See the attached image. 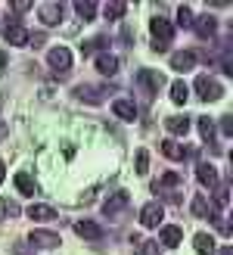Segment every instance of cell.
I'll return each mask as SVG.
<instances>
[{
    "mask_svg": "<svg viewBox=\"0 0 233 255\" xmlns=\"http://www.w3.org/2000/svg\"><path fill=\"white\" fill-rule=\"evenodd\" d=\"M196 62H199L196 50H177V53L171 56V69H177V72H193V69H196Z\"/></svg>",
    "mask_w": 233,
    "mask_h": 255,
    "instance_id": "10",
    "label": "cell"
},
{
    "mask_svg": "<svg viewBox=\"0 0 233 255\" xmlns=\"http://www.w3.org/2000/svg\"><path fill=\"white\" fill-rule=\"evenodd\" d=\"M28 243L34 249H59V234H53V231H31Z\"/></svg>",
    "mask_w": 233,
    "mask_h": 255,
    "instance_id": "9",
    "label": "cell"
},
{
    "mask_svg": "<svg viewBox=\"0 0 233 255\" xmlns=\"http://www.w3.org/2000/svg\"><path fill=\"white\" fill-rule=\"evenodd\" d=\"M149 28H152V50H168L171 47V37H174V25L162 19V16H155L149 22Z\"/></svg>",
    "mask_w": 233,
    "mask_h": 255,
    "instance_id": "2",
    "label": "cell"
},
{
    "mask_svg": "<svg viewBox=\"0 0 233 255\" xmlns=\"http://www.w3.org/2000/svg\"><path fill=\"white\" fill-rule=\"evenodd\" d=\"M3 177H6V162L0 159V184H3Z\"/></svg>",
    "mask_w": 233,
    "mask_h": 255,
    "instance_id": "36",
    "label": "cell"
},
{
    "mask_svg": "<svg viewBox=\"0 0 233 255\" xmlns=\"http://www.w3.org/2000/svg\"><path fill=\"white\" fill-rule=\"evenodd\" d=\"M221 128H224V137H230V134H233V119L224 116V119H221Z\"/></svg>",
    "mask_w": 233,
    "mask_h": 255,
    "instance_id": "35",
    "label": "cell"
},
{
    "mask_svg": "<svg viewBox=\"0 0 233 255\" xmlns=\"http://www.w3.org/2000/svg\"><path fill=\"white\" fill-rule=\"evenodd\" d=\"M174 187H180V177L174 171H168V174H162V184H152V193H159V190H174Z\"/></svg>",
    "mask_w": 233,
    "mask_h": 255,
    "instance_id": "27",
    "label": "cell"
},
{
    "mask_svg": "<svg viewBox=\"0 0 233 255\" xmlns=\"http://www.w3.org/2000/svg\"><path fill=\"white\" fill-rule=\"evenodd\" d=\"M97 3H94V0H78V3H75V12H78V19H84V22H94L97 19Z\"/></svg>",
    "mask_w": 233,
    "mask_h": 255,
    "instance_id": "20",
    "label": "cell"
},
{
    "mask_svg": "<svg viewBox=\"0 0 233 255\" xmlns=\"http://www.w3.org/2000/svg\"><path fill=\"white\" fill-rule=\"evenodd\" d=\"M180 240H184V234H180V227H177V224H165L162 231H159V243L168 246V249L180 246Z\"/></svg>",
    "mask_w": 233,
    "mask_h": 255,
    "instance_id": "15",
    "label": "cell"
},
{
    "mask_svg": "<svg viewBox=\"0 0 233 255\" xmlns=\"http://www.w3.org/2000/svg\"><path fill=\"white\" fill-rule=\"evenodd\" d=\"M47 66L53 75H69L72 72V50L69 47H53L47 53Z\"/></svg>",
    "mask_w": 233,
    "mask_h": 255,
    "instance_id": "4",
    "label": "cell"
},
{
    "mask_svg": "<svg viewBox=\"0 0 233 255\" xmlns=\"http://www.w3.org/2000/svg\"><path fill=\"white\" fill-rule=\"evenodd\" d=\"M162 152H165V156L171 159V162H180V159L187 156V146H180V143H174V140H165V143H162Z\"/></svg>",
    "mask_w": 233,
    "mask_h": 255,
    "instance_id": "25",
    "label": "cell"
},
{
    "mask_svg": "<svg viewBox=\"0 0 233 255\" xmlns=\"http://www.w3.org/2000/svg\"><path fill=\"white\" fill-rule=\"evenodd\" d=\"M196 94L202 100H209V103H215V100L224 97V84H218V78H212V75H199L196 78Z\"/></svg>",
    "mask_w": 233,
    "mask_h": 255,
    "instance_id": "5",
    "label": "cell"
},
{
    "mask_svg": "<svg viewBox=\"0 0 233 255\" xmlns=\"http://www.w3.org/2000/svg\"><path fill=\"white\" fill-rule=\"evenodd\" d=\"M193 31H196L202 41H212L215 31H218V19H215V16H209V12H202L199 19H193Z\"/></svg>",
    "mask_w": 233,
    "mask_h": 255,
    "instance_id": "11",
    "label": "cell"
},
{
    "mask_svg": "<svg viewBox=\"0 0 233 255\" xmlns=\"http://www.w3.org/2000/svg\"><path fill=\"white\" fill-rule=\"evenodd\" d=\"M34 187H37V184H34V177H31V174H25V171L16 174V190H19L22 196H34Z\"/></svg>",
    "mask_w": 233,
    "mask_h": 255,
    "instance_id": "23",
    "label": "cell"
},
{
    "mask_svg": "<svg viewBox=\"0 0 233 255\" xmlns=\"http://www.w3.org/2000/svg\"><path fill=\"white\" fill-rule=\"evenodd\" d=\"M193 215H196V218H209V215H212V209H209V202H205L202 193L193 196Z\"/></svg>",
    "mask_w": 233,
    "mask_h": 255,
    "instance_id": "28",
    "label": "cell"
},
{
    "mask_svg": "<svg viewBox=\"0 0 233 255\" xmlns=\"http://www.w3.org/2000/svg\"><path fill=\"white\" fill-rule=\"evenodd\" d=\"M196 177H199V184H202V187H209V190H215L218 184H221V181H218L215 165H209V162H199V165H196Z\"/></svg>",
    "mask_w": 233,
    "mask_h": 255,
    "instance_id": "13",
    "label": "cell"
},
{
    "mask_svg": "<svg viewBox=\"0 0 233 255\" xmlns=\"http://www.w3.org/2000/svg\"><path fill=\"white\" fill-rule=\"evenodd\" d=\"M103 47H109V34H97V37H90V41H84L81 53L90 56V53H97V50H103Z\"/></svg>",
    "mask_w": 233,
    "mask_h": 255,
    "instance_id": "22",
    "label": "cell"
},
{
    "mask_svg": "<svg viewBox=\"0 0 233 255\" xmlns=\"http://www.w3.org/2000/svg\"><path fill=\"white\" fill-rule=\"evenodd\" d=\"M193 19H196V16H193V9L187 3H180L177 6V25H180V28H193Z\"/></svg>",
    "mask_w": 233,
    "mask_h": 255,
    "instance_id": "29",
    "label": "cell"
},
{
    "mask_svg": "<svg viewBox=\"0 0 233 255\" xmlns=\"http://www.w3.org/2000/svg\"><path fill=\"white\" fill-rule=\"evenodd\" d=\"M193 246H196L199 255H215V240H212V234H196V237H193Z\"/></svg>",
    "mask_w": 233,
    "mask_h": 255,
    "instance_id": "21",
    "label": "cell"
},
{
    "mask_svg": "<svg viewBox=\"0 0 233 255\" xmlns=\"http://www.w3.org/2000/svg\"><path fill=\"white\" fill-rule=\"evenodd\" d=\"M165 128L171 134H187L190 131V119L187 116H171V119H165Z\"/></svg>",
    "mask_w": 233,
    "mask_h": 255,
    "instance_id": "24",
    "label": "cell"
},
{
    "mask_svg": "<svg viewBox=\"0 0 233 255\" xmlns=\"http://www.w3.org/2000/svg\"><path fill=\"white\" fill-rule=\"evenodd\" d=\"M3 69H6V53L0 50V72H3Z\"/></svg>",
    "mask_w": 233,
    "mask_h": 255,
    "instance_id": "37",
    "label": "cell"
},
{
    "mask_svg": "<svg viewBox=\"0 0 233 255\" xmlns=\"http://www.w3.org/2000/svg\"><path fill=\"white\" fill-rule=\"evenodd\" d=\"M140 255H162V243H159V240H146V243H140Z\"/></svg>",
    "mask_w": 233,
    "mask_h": 255,
    "instance_id": "32",
    "label": "cell"
},
{
    "mask_svg": "<svg viewBox=\"0 0 233 255\" xmlns=\"http://www.w3.org/2000/svg\"><path fill=\"white\" fill-rule=\"evenodd\" d=\"M112 91H115V84H81V87H75V97L90 106H100L103 100H109Z\"/></svg>",
    "mask_w": 233,
    "mask_h": 255,
    "instance_id": "1",
    "label": "cell"
},
{
    "mask_svg": "<svg viewBox=\"0 0 233 255\" xmlns=\"http://www.w3.org/2000/svg\"><path fill=\"white\" fill-rule=\"evenodd\" d=\"M37 16H41L44 25H59L62 16H66V6L62 3H44L41 9H37Z\"/></svg>",
    "mask_w": 233,
    "mask_h": 255,
    "instance_id": "12",
    "label": "cell"
},
{
    "mask_svg": "<svg viewBox=\"0 0 233 255\" xmlns=\"http://www.w3.org/2000/svg\"><path fill=\"white\" fill-rule=\"evenodd\" d=\"M112 112H115L121 122H137V106L131 103V100H115V103H112Z\"/></svg>",
    "mask_w": 233,
    "mask_h": 255,
    "instance_id": "16",
    "label": "cell"
},
{
    "mask_svg": "<svg viewBox=\"0 0 233 255\" xmlns=\"http://www.w3.org/2000/svg\"><path fill=\"white\" fill-rule=\"evenodd\" d=\"M187 97H190L187 84H184V81H174V84H171V100H174L177 106H184V103H187Z\"/></svg>",
    "mask_w": 233,
    "mask_h": 255,
    "instance_id": "31",
    "label": "cell"
},
{
    "mask_svg": "<svg viewBox=\"0 0 233 255\" xmlns=\"http://www.w3.org/2000/svg\"><path fill=\"white\" fill-rule=\"evenodd\" d=\"M28 28L25 25H19V22H6V28H3V41L6 44H12V47H25L28 44Z\"/></svg>",
    "mask_w": 233,
    "mask_h": 255,
    "instance_id": "8",
    "label": "cell"
},
{
    "mask_svg": "<svg viewBox=\"0 0 233 255\" xmlns=\"http://www.w3.org/2000/svg\"><path fill=\"white\" fill-rule=\"evenodd\" d=\"M25 215H28L31 221H53L59 212L53 206H47V202H34V206H28V212H25Z\"/></svg>",
    "mask_w": 233,
    "mask_h": 255,
    "instance_id": "14",
    "label": "cell"
},
{
    "mask_svg": "<svg viewBox=\"0 0 233 255\" xmlns=\"http://www.w3.org/2000/svg\"><path fill=\"white\" fill-rule=\"evenodd\" d=\"M9 6L16 9V12H25V9H31V0H12Z\"/></svg>",
    "mask_w": 233,
    "mask_h": 255,
    "instance_id": "34",
    "label": "cell"
},
{
    "mask_svg": "<svg viewBox=\"0 0 233 255\" xmlns=\"http://www.w3.org/2000/svg\"><path fill=\"white\" fill-rule=\"evenodd\" d=\"M134 171H137L140 177L149 171V152H146V149H137V156H134Z\"/></svg>",
    "mask_w": 233,
    "mask_h": 255,
    "instance_id": "30",
    "label": "cell"
},
{
    "mask_svg": "<svg viewBox=\"0 0 233 255\" xmlns=\"http://www.w3.org/2000/svg\"><path fill=\"white\" fill-rule=\"evenodd\" d=\"M124 12H127V3H124V0H112V3L103 6V16H106V19H121Z\"/></svg>",
    "mask_w": 233,
    "mask_h": 255,
    "instance_id": "26",
    "label": "cell"
},
{
    "mask_svg": "<svg viewBox=\"0 0 233 255\" xmlns=\"http://www.w3.org/2000/svg\"><path fill=\"white\" fill-rule=\"evenodd\" d=\"M218 255H233V249H230V246H224V249H221V252H218Z\"/></svg>",
    "mask_w": 233,
    "mask_h": 255,
    "instance_id": "38",
    "label": "cell"
},
{
    "mask_svg": "<svg viewBox=\"0 0 233 255\" xmlns=\"http://www.w3.org/2000/svg\"><path fill=\"white\" fill-rule=\"evenodd\" d=\"M97 72H100V75H106V78H112V75L118 72V56H112V53H100V56H97Z\"/></svg>",
    "mask_w": 233,
    "mask_h": 255,
    "instance_id": "17",
    "label": "cell"
},
{
    "mask_svg": "<svg viewBox=\"0 0 233 255\" xmlns=\"http://www.w3.org/2000/svg\"><path fill=\"white\" fill-rule=\"evenodd\" d=\"M12 218V215H19V206H12V202H0V218Z\"/></svg>",
    "mask_w": 233,
    "mask_h": 255,
    "instance_id": "33",
    "label": "cell"
},
{
    "mask_svg": "<svg viewBox=\"0 0 233 255\" xmlns=\"http://www.w3.org/2000/svg\"><path fill=\"white\" fill-rule=\"evenodd\" d=\"M137 84H140V91L146 94V100H152V97L159 94V91H162V87H165L168 81H165V75H162V72L143 69V72H137Z\"/></svg>",
    "mask_w": 233,
    "mask_h": 255,
    "instance_id": "3",
    "label": "cell"
},
{
    "mask_svg": "<svg viewBox=\"0 0 233 255\" xmlns=\"http://www.w3.org/2000/svg\"><path fill=\"white\" fill-rule=\"evenodd\" d=\"M165 221V206L162 202H146L143 209H140V224L143 227H162Z\"/></svg>",
    "mask_w": 233,
    "mask_h": 255,
    "instance_id": "6",
    "label": "cell"
},
{
    "mask_svg": "<svg viewBox=\"0 0 233 255\" xmlns=\"http://www.w3.org/2000/svg\"><path fill=\"white\" fill-rule=\"evenodd\" d=\"M127 202H131V193H127V190H118V193H112L106 202H103V215H109V218H118V215L127 209Z\"/></svg>",
    "mask_w": 233,
    "mask_h": 255,
    "instance_id": "7",
    "label": "cell"
},
{
    "mask_svg": "<svg viewBox=\"0 0 233 255\" xmlns=\"http://www.w3.org/2000/svg\"><path fill=\"white\" fill-rule=\"evenodd\" d=\"M199 131H202V140H205V143H209L212 149H218V131H215V122L212 119H199Z\"/></svg>",
    "mask_w": 233,
    "mask_h": 255,
    "instance_id": "19",
    "label": "cell"
},
{
    "mask_svg": "<svg viewBox=\"0 0 233 255\" xmlns=\"http://www.w3.org/2000/svg\"><path fill=\"white\" fill-rule=\"evenodd\" d=\"M75 234L81 240H100V224L97 221H75Z\"/></svg>",
    "mask_w": 233,
    "mask_h": 255,
    "instance_id": "18",
    "label": "cell"
}]
</instances>
